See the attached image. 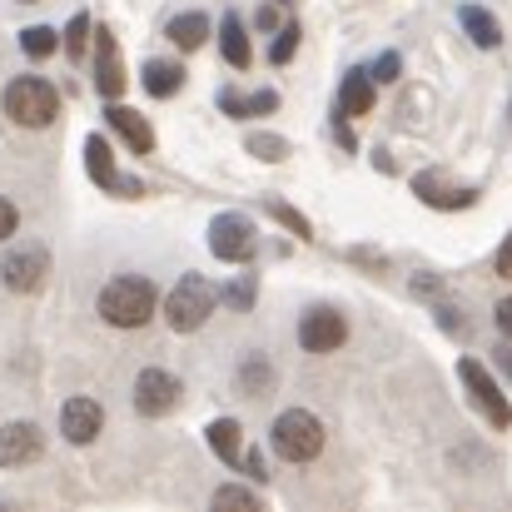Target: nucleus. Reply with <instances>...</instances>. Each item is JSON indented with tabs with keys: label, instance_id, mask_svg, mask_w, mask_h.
I'll return each instance as SVG.
<instances>
[{
	"label": "nucleus",
	"instance_id": "6e6552de",
	"mask_svg": "<svg viewBox=\"0 0 512 512\" xmlns=\"http://www.w3.org/2000/svg\"><path fill=\"white\" fill-rule=\"evenodd\" d=\"M45 274H50V254L35 249V244L5 254V264H0V279H5L10 294H35V289L45 284Z\"/></svg>",
	"mask_w": 512,
	"mask_h": 512
},
{
	"label": "nucleus",
	"instance_id": "5701e85b",
	"mask_svg": "<svg viewBox=\"0 0 512 512\" xmlns=\"http://www.w3.org/2000/svg\"><path fill=\"white\" fill-rule=\"evenodd\" d=\"M90 40H95V20H90V15L80 10V15H75V20L65 25V50H70V60H75V65L85 60V50H90Z\"/></svg>",
	"mask_w": 512,
	"mask_h": 512
},
{
	"label": "nucleus",
	"instance_id": "1a4fd4ad",
	"mask_svg": "<svg viewBox=\"0 0 512 512\" xmlns=\"http://www.w3.org/2000/svg\"><path fill=\"white\" fill-rule=\"evenodd\" d=\"M100 428H105V408H100L95 398H70V403L60 408V433H65V443L85 448V443L100 438Z\"/></svg>",
	"mask_w": 512,
	"mask_h": 512
},
{
	"label": "nucleus",
	"instance_id": "f704fd0d",
	"mask_svg": "<svg viewBox=\"0 0 512 512\" xmlns=\"http://www.w3.org/2000/svg\"><path fill=\"white\" fill-rule=\"evenodd\" d=\"M259 25H264V30H274V25H279V10H274V5H264V10H259Z\"/></svg>",
	"mask_w": 512,
	"mask_h": 512
},
{
	"label": "nucleus",
	"instance_id": "20e7f679",
	"mask_svg": "<svg viewBox=\"0 0 512 512\" xmlns=\"http://www.w3.org/2000/svg\"><path fill=\"white\" fill-rule=\"evenodd\" d=\"M209 314H214V289H209V279H199V274H184L170 294H165V324H170L174 334L204 329Z\"/></svg>",
	"mask_w": 512,
	"mask_h": 512
},
{
	"label": "nucleus",
	"instance_id": "a211bd4d",
	"mask_svg": "<svg viewBox=\"0 0 512 512\" xmlns=\"http://www.w3.org/2000/svg\"><path fill=\"white\" fill-rule=\"evenodd\" d=\"M219 50H224V60H229L234 70H249L254 50H249V35H244V20H239V15H224V25H219Z\"/></svg>",
	"mask_w": 512,
	"mask_h": 512
},
{
	"label": "nucleus",
	"instance_id": "7ed1b4c3",
	"mask_svg": "<svg viewBox=\"0 0 512 512\" xmlns=\"http://www.w3.org/2000/svg\"><path fill=\"white\" fill-rule=\"evenodd\" d=\"M269 443L284 463H314L324 453V423L309 408H284L269 428Z\"/></svg>",
	"mask_w": 512,
	"mask_h": 512
},
{
	"label": "nucleus",
	"instance_id": "c85d7f7f",
	"mask_svg": "<svg viewBox=\"0 0 512 512\" xmlns=\"http://www.w3.org/2000/svg\"><path fill=\"white\" fill-rule=\"evenodd\" d=\"M269 110H279V95L274 90H259V95L244 100V115H269Z\"/></svg>",
	"mask_w": 512,
	"mask_h": 512
},
{
	"label": "nucleus",
	"instance_id": "bb28decb",
	"mask_svg": "<svg viewBox=\"0 0 512 512\" xmlns=\"http://www.w3.org/2000/svg\"><path fill=\"white\" fill-rule=\"evenodd\" d=\"M294 50H299V25L289 20V25L279 30V40H274V50H269V60H274V65H289V60H294Z\"/></svg>",
	"mask_w": 512,
	"mask_h": 512
},
{
	"label": "nucleus",
	"instance_id": "a878e982",
	"mask_svg": "<svg viewBox=\"0 0 512 512\" xmlns=\"http://www.w3.org/2000/svg\"><path fill=\"white\" fill-rule=\"evenodd\" d=\"M214 508H244V512H254V508H259V493H249V488L229 483V488H219V493H214Z\"/></svg>",
	"mask_w": 512,
	"mask_h": 512
},
{
	"label": "nucleus",
	"instance_id": "e433bc0d",
	"mask_svg": "<svg viewBox=\"0 0 512 512\" xmlns=\"http://www.w3.org/2000/svg\"><path fill=\"white\" fill-rule=\"evenodd\" d=\"M498 363L508 368V378H512V348H503V353H498Z\"/></svg>",
	"mask_w": 512,
	"mask_h": 512
},
{
	"label": "nucleus",
	"instance_id": "423d86ee",
	"mask_svg": "<svg viewBox=\"0 0 512 512\" xmlns=\"http://www.w3.org/2000/svg\"><path fill=\"white\" fill-rule=\"evenodd\" d=\"M254 224L244 214H214L209 224V254L224 259V264H249L254 259Z\"/></svg>",
	"mask_w": 512,
	"mask_h": 512
},
{
	"label": "nucleus",
	"instance_id": "f8f14e48",
	"mask_svg": "<svg viewBox=\"0 0 512 512\" xmlns=\"http://www.w3.org/2000/svg\"><path fill=\"white\" fill-rule=\"evenodd\" d=\"M95 85L105 100H120L125 95V65H120V45L110 30H95Z\"/></svg>",
	"mask_w": 512,
	"mask_h": 512
},
{
	"label": "nucleus",
	"instance_id": "9b49d317",
	"mask_svg": "<svg viewBox=\"0 0 512 512\" xmlns=\"http://www.w3.org/2000/svg\"><path fill=\"white\" fill-rule=\"evenodd\" d=\"M45 453V433L35 423H5L0 428V468H25Z\"/></svg>",
	"mask_w": 512,
	"mask_h": 512
},
{
	"label": "nucleus",
	"instance_id": "aec40b11",
	"mask_svg": "<svg viewBox=\"0 0 512 512\" xmlns=\"http://www.w3.org/2000/svg\"><path fill=\"white\" fill-rule=\"evenodd\" d=\"M179 85H184V65H174V60H150V65H145V90H150L155 100L179 95Z\"/></svg>",
	"mask_w": 512,
	"mask_h": 512
},
{
	"label": "nucleus",
	"instance_id": "f03ea898",
	"mask_svg": "<svg viewBox=\"0 0 512 512\" xmlns=\"http://www.w3.org/2000/svg\"><path fill=\"white\" fill-rule=\"evenodd\" d=\"M5 115L20 125V130H45L55 115H60V90L40 75H20L5 85Z\"/></svg>",
	"mask_w": 512,
	"mask_h": 512
},
{
	"label": "nucleus",
	"instance_id": "c9c22d12",
	"mask_svg": "<svg viewBox=\"0 0 512 512\" xmlns=\"http://www.w3.org/2000/svg\"><path fill=\"white\" fill-rule=\"evenodd\" d=\"M438 289H443L438 279H413V294H438Z\"/></svg>",
	"mask_w": 512,
	"mask_h": 512
},
{
	"label": "nucleus",
	"instance_id": "473e14b6",
	"mask_svg": "<svg viewBox=\"0 0 512 512\" xmlns=\"http://www.w3.org/2000/svg\"><path fill=\"white\" fill-rule=\"evenodd\" d=\"M498 329L512 339V299H503V304H498Z\"/></svg>",
	"mask_w": 512,
	"mask_h": 512
},
{
	"label": "nucleus",
	"instance_id": "dca6fc26",
	"mask_svg": "<svg viewBox=\"0 0 512 512\" xmlns=\"http://www.w3.org/2000/svg\"><path fill=\"white\" fill-rule=\"evenodd\" d=\"M368 110H373V75L348 70L339 85V115H368Z\"/></svg>",
	"mask_w": 512,
	"mask_h": 512
},
{
	"label": "nucleus",
	"instance_id": "f3484780",
	"mask_svg": "<svg viewBox=\"0 0 512 512\" xmlns=\"http://www.w3.org/2000/svg\"><path fill=\"white\" fill-rule=\"evenodd\" d=\"M204 438H209L214 458H224V463H244V428H239L234 418H214Z\"/></svg>",
	"mask_w": 512,
	"mask_h": 512
},
{
	"label": "nucleus",
	"instance_id": "f257e3e1",
	"mask_svg": "<svg viewBox=\"0 0 512 512\" xmlns=\"http://www.w3.org/2000/svg\"><path fill=\"white\" fill-rule=\"evenodd\" d=\"M100 319L110 324V329H145L150 319H155V309H160V294H155V284L150 279H140V274H120V279H110L105 289H100Z\"/></svg>",
	"mask_w": 512,
	"mask_h": 512
},
{
	"label": "nucleus",
	"instance_id": "4c0bfd02",
	"mask_svg": "<svg viewBox=\"0 0 512 512\" xmlns=\"http://www.w3.org/2000/svg\"><path fill=\"white\" fill-rule=\"evenodd\" d=\"M20 5H35V0H20Z\"/></svg>",
	"mask_w": 512,
	"mask_h": 512
},
{
	"label": "nucleus",
	"instance_id": "39448f33",
	"mask_svg": "<svg viewBox=\"0 0 512 512\" xmlns=\"http://www.w3.org/2000/svg\"><path fill=\"white\" fill-rule=\"evenodd\" d=\"M458 378H463V388H468L473 408H478L493 428H508L512 423V403H508V393L498 388V378H493L478 358H463V363H458Z\"/></svg>",
	"mask_w": 512,
	"mask_h": 512
},
{
	"label": "nucleus",
	"instance_id": "6ab92c4d",
	"mask_svg": "<svg viewBox=\"0 0 512 512\" xmlns=\"http://www.w3.org/2000/svg\"><path fill=\"white\" fill-rule=\"evenodd\" d=\"M165 35H170L179 50H199L209 40V20H204V10H184V15H174L170 25H165Z\"/></svg>",
	"mask_w": 512,
	"mask_h": 512
},
{
	"label": "nucleus",
	"instance_id": "2f4dec72",
	"mask_svg": "<svg viewBox=\"0 0 512 512\" xmlns=\"http://www.w3.org/2000/svg\"><path fill=\"white\" fill-rule=\"evenodd\" d=\"M15 229H20V209H15L10 199H0V244H5Z\"/></svg>",
	"mask_w": 512,
	"mask_h": 512
},
{
	"label": "nucleus",
	"instance_id": "4be33fe9",
	"mask_svg": "<svg viewBox=\"0 0 512 512\" xmlns=\"http://www.w3.org/2000/svg\"><path fill=\"white\" fill-rule=\"evenodd\" d=\"M55 45H60V30H50V25H25V30H20V50H25L30 60L55 55Z\"/></svg>",
	"mask_w": 512,
	"mask_h": 512
},
{
	"label": "nucleus",
	"instance_id": "412c9836",
	"mask_svg": "<svg viewBox=\"0 0 512 512\" xmlns=\"http://www.w3.org/2000/svg\"><path fill=\"white\" fill-rule=\"evenodd\" d=\"M463 30H468L473 45H483V50H498V45H503V30H498V20H493L483 5H463Z\"/></svg>",
	"mask_w": 512,
	"mask_h": 512
},
{
	"label": "nucleus",
	"instance_id": "72a5a7b5",
	"mask_svg": "<svg viewBox=\"0 0 512 512\" xmlns=\"http://www.w3.org/2000/svg\"><path fill=\"white\" fill-rule=\"evenodd\" d=\"M498 274H503V279H512V239L498 249Z\"/></svg>",
	"mask_w": 512,
	"mask_h": 512
},
{
	"label": "nucleus",
	"instance_id": "b1692460",
	"mask_svg": "<svg viewBox=\"0 0 512 512\" xmlns=\"http://www.w3.org/2000/svg\"><path fill=\"white\" fill-rule=\"evenodd\" d=\"M249 155H259V160L279 165V160L289 155V140H279V135H249Z\"/></svg>",
	"mask_w": 512,
	"mask_h": 512
},
{
	"label": "nucleus",
	"instance_id": "cd10ccee",
	"mask_svg": "<svg viewBox=\"0 0 512 512\" xmlns=\"http://www.w3.org/2000/svg\"><path fill=\"white\" fill-rule=\"evenodd\" d=\"M269 214H274L279 224H289V229H294L299 239H314V229H309V219H304L299 209H289V204H269Z\"/></svg>",
	"mask_w": 512,
	"mask_h": 512
},
{
	"label": "nucleus",
	"instance_id": "9d476101",
	"mask_svg": "<svg viewBox=\"0 0 512 512\" xmlns=\"http://www.w3.org/2000/svg\"><path fill=\"white\" fill-rule=\"evenodd\" d=\"M343 339H348V324H343V314H334V309H309L299 319V343L309 353H334V348H343Z\"/></svg>",
	"mask_w": 512,
	"mask_h": 512
},
{
	"label": "nucleus",
	"instance_id": "2eb2a0df",
	"mask_svg": "<svg viewBox=\"0 0 512 512\" xmlns=\"http://www.w3.org/2000/svg\"><path fill=\"white\" fill-rule=\"evenodd\" d=\"M413 194L423 199V204H433V209H468L478 194L473 189H453V184H443L438 174H418L413 179Z\"/></svg>",
	"mask_w": 512,
	"mask_h": 512
},
{
	"label": "nucleus",
	"instance_id": "4468645a",
	"mask_svg": "<svg viewBox=\"0 0 512 512\" xmlns=\"http://www.w3.org/2000/svg\"><path fill=\"white\" fill-rule=\"evenodd\" d=\"M105 120H110V130L130 145V155H150V150H155V130H150V120H145L140 110H130V105H110Z\"/></svg>",
	"mask_w": 512,
	"mask_h": 512
},
{
	"label": "nucleus",
	"instance_id": "7c9ffc66",
	"mask_svg": "<svg viewBox=\"0 0 512 512\" xmlns=\"http://www.w3.org/2000/svg\"><path fill=\"white\" fill-rule=\"evenodd\" d=\"M398 70H403V60L388 50V55H378V65H373L368 75H373V80H398Z\"/></svg>",
	"mask_w": 512,
	"mask_h": 512
},
{
	"label": "nucleus",
	"instance_id": "ddd939ff",
	"mask_svg": "<svg viewBox=\"0 0 512 512\" xmlns=\"http://www.w3.org/2000/svg\"><path fill=\"white\" fill-rule=\"evenodd\" d=\"M85 170H90V179H95L100 189H120L125 199L140 194L135 179H120V174H115V155H110V140H105V135H90V140H85Z\"/></svg>",
	"mask_w": 512,
	"mask_h": 512
},
{
	"label": "nucleus",
	"instance_id": "393cba45",
	"mask_svg": "<svg viewBox=\"0 0 512 512\" xmlns=\"http://www.w3.org/2000/svg\"><path fill=\"white\" fill-rule=\"evenodd\" d=\"M239 383H244V393H254V398H259V393H264V388L274 383V373H269V363H259V358H249V363L239 368Z\"/></svg>",
	"mask_w": 512,
	"mask_h": 512
},
{
	"label": "nucleus",
	"instance_id": "c756f323",
	"mask_svg": "<svg viewBox=\"0 0 512 512\" xmlns=\"http://www.w3.org/2000/svg\"><path fill=\"white\" fill-rule=\"evenodd\" d=\"M224 299H229V304H234V309H249V304H254V279H249V274H244V279H239V284H234V289H224Z\"/></svg>",
	"mask_w": 512,
	"mask_h": 512
},
{
	"label": "nucleus",
	"instance_id": "0eeeda50",
	"mask_svg": "<svg viewBox=\"0 0 512 512\" xmlns=\"http://www.w3.org/2000/svg\"><path fill=\"white\" fill-rule=\"evenodd\" d=\"M179 378L165 373V368H145L140 378H135V413H145V418H165L179 408Z\"/></svg>",
	"mask_w": 512,
	"mask_h": 512
}]
</instances>
